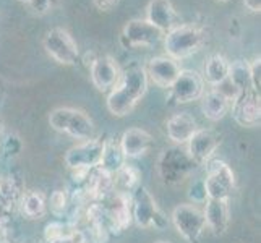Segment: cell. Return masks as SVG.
I'll list each match as a JSON object with an SVG mask.
<instances>
[{
    "label": "cell",
    "instance_id": "13",
    "mask_svg": "<svg viewBox=\"0 0 261 243\" xmlns=\"http://www.w3.org/2000/svg\"><path fill=\"white\" fill-rule=\"evenodd\" d=\"M89 75H91V81L97 91L107 93L117 85V81H119L122 75V70L114 57L102 56L96 57V60L91 64Z\"/></svg>",
    "mask_w": 261,
    "mask_h": 243
},
{
    "label": "cell",
    "instance_id": "11",
    "mask_svg": "<svg viewBox=\"0 0 261 243\" xmlns=\"http://www.w3.org/2000/svg\"><path fill=\"white\" fill-rule=\"evenodd\" d=\"M219 143L221 138L214 130L198 128L187 141V154L195 162V166H203L214 156Z\"/></svg>",
    "mask_w": 261,
    "mask_h": 243
},
{
    "label": "cell",
    "instance_id": "4",
    "mask_svg": "<svg viewBox=\"0 0 261 243\" xmlns=\"http://www.w3.org/2000/svg\"><path fill=\"white\" fill-rule=\"evenodd\" d=\"M208 200H227L236 188V175L227 162L210 159L206 162V178H203Z\"/></svg>",
    "mask_w": 261,
    "mask_h": 243
},
{
    "label": "cell",
    "instance_id": "33",
    "mask_svg": "<svg viewBox=\"0 0 261 243\" xmlns=\"http://www.w3.org/2000/svg\"><path fill=\"white\" fill-rule=\"evenodd\" d=\"M93 2L101 12H111L120 4V0H93Z\"/></svg>",
    "mask_w": 261,
    "mask_h": 243
},
{
    "label": "cell",
    "instance_id": "16",
    "mask_svg": "<svg viewBox=\"0 0 261 243\" xmlns=\"http://www.w3.org/2000/svg\"><path fill=\"white\" fill-rule=\"evenodd\" d=\"M146 20L164 34L180 24L178 15L170 0H149L146 7Z\"/></svg>",
    "mask_w": 261,
    "mask_h": 243
},
{
    "label": "cell",
    "instance_id": "19",
    "mask_svg": "<svg viewBox=\"0 0 261 243\" xmlns=\"http://www.w3.org/2000/svg\"><path fill=\"white\" fill-rule=\"evenodd\" d=\"M198 130L196 120L188 112L174 114L166 123V131L169 140L175 145H187V141L192 138V134Z\"/></svg>",
    "mask_w": 261,
    "mask_h": 243
},
{
    "label": "cell",
    "instance_id": "32",
    "mask_svg": "<svg viewBox=\"0 0 261 243\" xmlns=\"http://www.w3.org/2000/svg\"><path fill=\"white\" fill-rule=\"evenodd\" d=\"M56 4H57V0H31L28 5H30V8L33 10V13H36V15H44V13L50 12Z\"/></svg>",
    "mask_w": 261,
    "mask_h": 243
},
{
    "label": "cell",
    "instance_id": "21",
    "mask_svg": "<svg viewBox=\"0 0 261 243\" xmlns=\"http://www.w3.org/2000/svg\"><path fill=\"white\" fill-rule=\"evenodd\" d=\"M229 75V60L221 56V53H214L211 56L204 64V71H203V79L213 88L221 85L224 79H227Z\"/></svg>",
    "mask_w": 261,
    "mask_h": 243
},
{
    "label": "cell",
    "instance_id": "29",
    "mask_svg": "<svg viewBox=\"0 0 261 243\" xmlns=\"http://www.w3.org/2000/svg\"><path fill=\"white\" fill-rule=\"evenodd\" d=\"M188 198L192 200V204H204L208 200V193H206L204 182L203 180H196L188 188Z\"/></svg>",
    "mask_w": 261,
    "mask_h": 243
},
{
    "label": "cell",
    "instance_id": "18",
    "mask_svg": "<svg viewBox=\"0 0 261 243\" xmlns=\"http://www.w3.org/2000/svg\"><path fill=\"white\" fill-rule=\"evenodd\" d=\"M204 221L214 235H222L229 229L230 222V211L227 200H206L204 203Z\"/></svg>",
    "mask_w": 261,
    "mask_h": 243
},
{
    "label": "cell",
    "instance_id": "38",
    "mask_svg": "<svg viewBox=\"0 0 261 243\" xmlns=\"http://www.w3.org/2000/svg\"><path fill=\"white\" fill-rule=\"evenodd\" d=\"M41 243H47V241H44V240H42V241H41Z\"/></svg>",
    "mask_w": 261,
    "mask_h": 243
},
{
    "label": "cell",
    "instance_id": "10",
    "mask_svg": "<svg viewBox=\"0 0 261 243\" xmlns=\"http://www.w3.org/2000/svg\"><path fill=\"white\" fill-rule=\"evenodd\" d=\"M169 89L177 104H188L201 99L204 94V79L195 70H180L177 79Z\"/></svg>",
    "mask_w": 261,
    "mask_h": 243
},
{
    "label": "cell",
    "instance_id": "9",
    "mask_svg": "<svg viewBox=\"0 0 261 243\" xmlns=\"http://www.w3.org/2000/svg\"><path fill=\"white\" fill-rule=\"evenodd\" d=\"M164 33L154 28L148 20H130L123 26L122 31V44L127 49L132 47H151L163 39Z\"/></svg>",
    "mask_w": 261,
    "mask_h": 243
},
{
    "label": "cell",
    "instance_id": "3",
    "mask_svg": "<svg viewBox=\"0 0 261 243\" xmlns=\"http://www.w3.org/2000/svg\"><path fill=\"white\" fill-rule=\"evenodd\" d=\"M49 123L54 130L67 133L68 137L85 141L94 138V122L80 109L73 107H57L49 114Z\"/></svg>",
    "mask_w": 261,
    "mask_h": 243
},
{
    "label": "cell",
    "instance_id": "25",
    "mask_svg": "<svg viewBox=\"0 0 261 243\" xmlns=\"http://www.w3.org/2000/svg\"><path fill=\"white\" fill-rule=\"evenodd\" d=\"M227 79L242 94L253 91V88H251V78H250V64L245 60H236L229 64Z\"/></svg>",
    "mask_w": 261,
    "mask_h": 243
},
{
    "label": "cell",
    "instance_id": "36",
    "mask_svg": "<svg viewBox=\"0 0 261 243\" xmlns=\"http://www.w3.org/2000/svg\"><path fill=\"white\" fill-rule=\"evenodd\" d=\"M218 2H229V0H218Z\"/></svg>",
    "mask_w": 261,
    "mask_h": 243
},
{
    "label": "cell",
    "instance_id": "24",
    "mask_svg": "<svg viewBox=\"0 0 261 243\" xmlns=\"http://www.w3.org/2000/svg\"><path fill=\"white\" fill-rule=\"evenodd\" d=\"M21 209L26 218L30 219H42L47 214V198L41 192H26L20 198Z\"/></svg>",
    "mask_w": 261,
    "mask_h": 243
},
{
    "label": "cell",
    "instance_id": "30",
    "mask_svg": "<svg viewBox=\"0 0 261 243\" xmlns=\"http://www.w3.org/2000/svg\"><path fill=\"white\" fill-rule=\"evenodd\" d=\"M21 151V140L16 134H8L2 143V152L7 157H13Z\"/></svg>",
    "mask_w": 261,
    "mask_h": 243
},
{
    "label": "cell",
    "instance_id": "17",
    "mask_svg": "<svg viewBox=\"0 0 261 243\" xmlns=\"http://www.w3.org/2000/svg\"><path fill=\"white\" fill-rule=\"evenodd\" d=\"M125 159H138L152 148V137L143 128H128L119 141Z\"/></svg>",
    "mask_w": 261,
    "mask_h": 243
},
{
    "label": "cell",
    "instance_id": "2",
    "mask_svg": "<svg viewBox=\"0 0 261 243\" xmlns=\"http://www.w3.org/2000/svg\"><path fill=\"white\" fill-rule=\"evenodd\" d=\"M206 42V34L195 24H177L164 34V49L167 57L184 60L192 57Z\"/></svg>",
    "mask_w": 261,
    "mask_h": 243
},
{
    "label": "cell",
    "instance_id": "8",
    "mask_svg": "<svg viewBox=\"0 0 261 243\" xmlns=\"http://www.w3.org/2000/svg\"><path fill=\"white\" fill-rule=\"evenodd\" d=\"M102 152H104V140L94 137L91 140L80 141L76 146L70 148L64 160L68 169H75V167L94 169L101 164Z\"/></svg>",
    "mask_w": 261,
    "mask_h": 243
},
{
    "label": "cell",
    "instance_id": "35",
    "mask_svg": "<svg viewBox=\"0 0 261 243\" xmlns=\"http://www.w3.org/2000/svg\"><path fill=\"white\" fill-rule=\"evenodd\" d=\"M20 2H23V4H30L31 0H20Z\"/></svg>",
    "mask_w": 261,
    "mask_h": 243
},
{
    "label": "cell",
    "instance_id": "23",
    "mask_svg": "<svg viewBox=\"0 0 261 243\" xmlns=\"http://www.w3.org/2000/svg\"><path fill=\"white\" fill-rule=\"evenodd\" d=\"M125 164H127V159H125L119 143L114 138L104 140V152H102V159L99 167L114 175L117 170H120Z\"/></svg>",
    "mask_w": 261,
    "mask_h": 243
},
{
    "label": "cell",
    "instance_id": "5",
    "mask_svg": "<svg viewBox=\"0 0 261 243\" xmlns=\"http://www.w3.org/2000/svg\"><path fill=\"white\" fill-rule=\"evenodd\" d=\"M195 167V162L187 154V149L169 148L159 156V175L169 185H177L188 177Z\"/></svg>",
    "mask_w": 261,
    "mask_h": 243
},
{
    "label": "cell",
    "instance_id": "14",
    "mask_svg": "<svg viewBox=\"0 0 261 243\" xmlns=\"http://www.w3.org/2000/svg\"><path fill=\"white\" fill-rule=\"evenodd\" d=\"M133 204H132V215L133 221L137 222V226L143 229H149L154 224L156 215L159 214V208L154 201V198L151 196V193L146 190L145 186L137 188L133 193Z\"/></svg>",
    "mask_w": 261,
    "mask_h": 243
},
{
    "label": "cell",
    "instance_id": "20",
    "mask_svg": "<svg viewBox=\"0 0 261 243\" xmlns=\"http://www.w3.org/2000/svg\"><path fill=\"white\" fill-rule=\"evenodd\" d=\"M230 107H232V102L214 88L201 96V111L206 119L211 122H218L224 119V117L230 112Z\"/></svg>",
    "mask_w": 261,
    "mask_h": 243
},
{
    "label": "cell",
    "instance_id": "37",
    "mask_svg": "<svg viewBox=\"0 0 261 243\" xmlns=\"http://www.w3.org/2000/svg\"><path fill=\"white\" fill-rule=\"evenodd\" d=\"M156 243H169V241H156Z\"/></svg>",
    "mask_w": 261,
    "mask_h": 243
},
{
    "label": "cell",
    "instance_id": "31",
    "mask_svg": "<svg viewBox=\"0 0 261 243\" xmlns=\"http://www.w3.org/2000/svg\"><path fill=\"white\" fill-rule=\"evenodd\" d=\"M250 78H251V88L253 91L259 93L261 88V59L259 56L253 59V62L250 64Z\"/></svg>",
    "mask_w": 261,
    "mask_h": 243
},
{
    "label": "cell",
    "instance_id": "27",
    "mask_svg": "<svg viewBox=\"0 0 261 243\" xmlns=\"http://www.w3.org/2000/svg\"><path fill=\"white\" fill-rule=\"evenodd\" d=\"M70 209V195L64 190H54L47 200V211L56 218H64Z\"/></svg>",
    "mask_w": 261,
    "mask_h": 243
},
{
    "label": "cell",
    "instance_id": "1",
    "mask_svg": "<svg viewBox=\"0 0 261 243\" xmlns=\"http://www.w3.org/2000/svg\"><path fill=\"white\" fill-rule=\"evenodd\" d=\"M148 91L146 70L140 65H133L122 71L117 85L107 96V109L115 117H125L130 114L143 96Z\"/></svg>",
    "mask_w": 261,
    "mask_h": 243
},
{
    "label": "cell",
    "instance_id": "22",
    "mask_svg": "<svg viewBox=\"0 0 261 243\" xmlns=\"http://www.w3.org/2000/svg\"><path fill=\"white\" fill-rule=\"evenodd\" d=\"M141 186V170L137 166L125 164L114 174V192L133 193Z\"/></svg>",
    "mask_w": 261,
    "mask_h": 243
},
{
    "label": "cell",
    "instance_id": "34",
    "mask_svg": "<svg viewBox=\"0 0 261 243\" xmlns=\"http://www.w3.org/2000/svg\"><path fill=\"white\" fill-rule=\"evenodd\" d=\"M244 5L253 13H259L261 10V0H244Z\"/></svg>",
    "mask_w": 261,
    "mask_h": 243
},
{
    "label": "cell",
    "instance_id": "6",
    "mask_svg": "<svg viewBox=\"0 0 261 243\" xmlns=\"http://www.w3.org/2000/svg\"><path fill=\"white\" fill-rule=\"evenodd\" d=\"M172 224L180 235L190 243H198L206 230L203 209L196 204H178L174 208Z\"/></svg>",
    "mask_w": 261,
    "mask_h": 243
},
{
    "label": "cell",
    "instance_id": "7",
    "mask_svg": "<svg viewBox=\"0 0 261 243\" xmlns=\"http://www.w3.org/2000/svg\"><path fill=\"white\" fill-rule=\"evenodd\" d=\"M44 49L60 65H73L78 60V44L67 30L52 28L44 36Z\"/></svg>",
    "mask_w": 261,
    "mask_h": 243
},
{
    "label": "cell",
    "instance_id": "15",
    "mask_svg": "<svg viewBox=\"0 0 261 243\" xmlns=\"http://www.w3.org/2000/svg\"><path fill=\"white\" fill-rule=\"evenodd\" d=\"M145 70H146L148 79H151L156 86L169 89L174 85V81L177 79L182 68H180L177 60L170 59L167 56H161V57L151 59Z\"/></svg>",
    "mask_w": 261,
    "mask_h": 243
},
{
    "label": "cell",
    "instance_id": "12",
    "mask_svg": "<svg viewBox=\"0 0 261 243\" xmlns=\"http://www.w3.org/2000/svg\"><path fill=\"white\" fill-rule=\"evenodd\" d=\"M232 117L240 127L253 128L258 127L261 122V102L259 93L248 91L242 94L230 107Z\"/></svg>",
    "mask_w": 261,
    "mask_h": 243
},
{
    "label": "cell",
    "instance_id": "26",
    "mask_svg": "<svg viewBox=\"0 0 261 243\" xmlns=\"http://www.w3.org/2000/svg\"><path fill=\"white\" fill-rule=\"evenodd\" d=\"M73 226H70L68 222L62 221H50L44 227V241L47 243H62L71 232H73Z\"/></svg>",
    "mask_w": 261,
    "mask_h": 243
},
{
    "label": "cell",
    "instance_id": "28",
    "mask_svg": "<svg viewBox=\"0 0 261 243\" xmlns=\"http://www.w3.org/2000/svg\"><path fill=\"white\" fill-rule=\"evenodd\" d=\"M83 232L91 243H107L111 238V233L107 230L106 224H89Z\"/></svg>",
    "mask_w": 261,
    "mask_h": 243
}]
</instances>
